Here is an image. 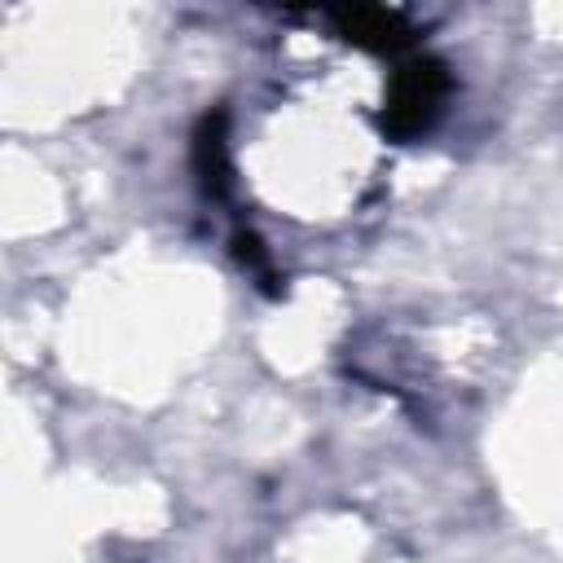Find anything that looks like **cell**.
<instances>
[{
	"label": "cell",
	"mask_w": 563,
	"mask_h": 563,
	"mask_svg": "<svg viewBox=\"0 0 563 563\" xmlns=\"http://www.w3.org/2000/svg\"><path fill=\"white\" fill-rule=\"evenodd\" d=\"M444 97H449V70L435 57H405L391 70L378 128L391 141H413L440 119Z\"/></svg>",
	"instance_id": "cell-1"
},
{
	"label": "cell",
	"mask_w": 563,
	"mask_h": 563,
	"mask_svg": "<svg viewBox=\"0 0 563 563\" xmlns=\"http://www.w3.org/2000/svg\"><path fill=\"white\" fill-rule=\"evenodd\" d=\"M330 22L347 44H356L365 53H405L413 44L409 22L383 4H343L330 13Z\"/></svg>",
	"instance_id": "cell-2"
},
{
	"label": "cell",
	"mask_w": 563,
	"mask_h": 563,
	"mask_svg": "<svg viewBox=\"0 0 563 563\" xmlns=\"http://www.w3.org/2000/svg\"><path fill=\"white\" fill-rule=\"evenodd\" d=\"M224 123H229L224 110H211V114H202V123L194 132V172H198L202 194H211V198H224L229 194V180H233Z\"/></svg>",
	"instance_id": "cell-3"
},
{
	"label": "cell",
	"mask_w": 563,
	"mask_h": 563,
	"mask_svg": "<svg viewBox=\"0 0 563 563\" xmlns=\"http://www.w3.org/2000/svg\"><path fill=\"white\" fill-rule=\"evenodd\" d=\"M233 255H238V264H242L246 273L260 277V286H264L268 295H282L277 273H273V260H268V251H264V242H260L255 233H238V238H233Z\"/></svg>",
	"instance_id": "cell-4"
}]
</instances>
